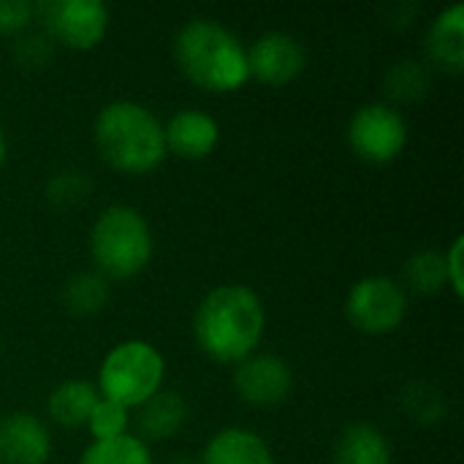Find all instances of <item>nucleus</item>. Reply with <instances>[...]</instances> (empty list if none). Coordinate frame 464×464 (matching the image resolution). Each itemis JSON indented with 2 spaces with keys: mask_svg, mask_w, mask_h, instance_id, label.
I'll return each instance as SVG.
<instances>
[{
  "mask_svg": "<svg viewBox=\"0 0 464 464\" xmlns=\"http://www.w3.org/2000/svg\"><path fill=\"white\" fill-rule=\"evenodd\" d=\"M166 383V356L150 340H122L101 359L95 389L128 411L141 408Z\"/></svg>",
  "mask_w": 464,
  "mask_h": 464,
  "instance_id": "obj_5",
  "label": "nucleus"
},
{
  "mask_svg": "<svg viewBox=\"0 0 464 464\" xmlns=\"http://www.w3.org/2000/svg\"><path fill=\"white\" fill-rule=\"evenodd\" d=\"M166 152L182 160H204L220 144V122L204 109H179L163 122Z\"/></svg>",
  "mask_w": 464,
  "mask_h": 464,
  "instance_id": "obj_12",
  "label": "nucleus"
},
{
  "mask_svg": "<svg viewBox=\"0 0 464 464\" xmlns=\"http://www.w3.org/2000/svg\"><path fill=\"white\" fill-rule=\"evenodd\" d=\"M427 87H430V71L419 60H400L386 76V92L394 103L419 101L427 92Z\"/></svg>",
  "mask_w": 464,
  "mask_h": 464,
  "instance_id": "obj_21",
  "label": "nucleus"
},
{
  "mask_svg": "<svg viewBox=\"0 0 464 464\" xmlns=\"http://www.w3.org/2000/svg\"><path fill=\"white\" fill-rule=\"evenodd\" d=\"M35 19L52 44L73 52H90L103 44L111 11L103 0H44L35 3Z\"/></svg>",
  "mask_w": 464,
  "mask_h": 464,
  "instance_id": "obj_8",
  "label": "nucleus"
},
{
  "mask_svg": "<svg viewBox=\"0 0 464 464\" xmlns=\"http://www.w3.org/2000/svg\"><path fill=\"white\" fill-rule=\"evenodd\" d=\"M5 160H8V139H5V130L0 128V169L5 166Z\"/></svg>",
  "mask_w": 464,
  "mask_h": 464,
  "instance_id": "obj_28",
  "label": "nucleus"
},
{
  "mask_svg": "<svg viewBox=\"0 0 464 464\" xmlns=\"http://www.w3.org/2000/svg\"><path fill=\"white\" fill-rule=\"evenodd\" d=\"M411 310L408 291L397 277L389 275H367L348 288L345 296V318L348 324L367 337L394 334Z\"/></svg>",
  "mask_w": 464,
  "mask_h": 464,
  "instance_id": "obj_6",
  "label": "nucleus"
},
{
  "mask_svg": "<svg viewBox=\"0 0 464 464\" xmlns=\"http://www.w3.org/2000/svg\"><path fill=\"white\" fill-rule=\"evenodd\" d=\"M92 141L101 160L125 177H147L169 158L160 117L130 98H117L98 109Z\"/></svg>",
  "mask_w": 464,
  "mask_h": 464,
  "instance_id": "obj_3",
  "label": "nucleus"
},
{
  "mask_svg": "<svg viewBox=\"0 0 464 464\" xmlns=\"http://www.w3.org/2000/svg\"><path fill=\"white\" fill-rule=\"evenodd\" d=\"M76 464H155L150 443L128 432L114 440H90Z\"/></svg>",
  "mask_w": 464,
  "mask_h": 464,
  "instance_id": "obj_20",
  "label": "nucleus"
},
{
  "mask_svg": "<svg viewBox=\"0 0 464 464\" xmlns=\"http://www.w3.org/2000/svg\"><path fill=\"white\" fill-rule=\"evenodd\" d=\"M427 57L443 73L459 76L464 71V5L454 3L427 30Z\"/></svg>",
  "mask_w": 464,
  "mask_h": 464,
  "instance_id": "obj_14",
  "label": "nucleus"
},
{
  "mask_svg": "<svg viewBox=\"0 0 464 464\" xmlns=\"http://www.w3.org/2000/svg\"><path fill=\"white\" fill-rule=\"evenodd\" d=\"M307 65V52L302 41L291 33H264L247 46V68L250 79L266 87L291 84Z\"/></svg>",
  "mask_w": 464,
  "mask_h": 464,
  "instance_id": "obj_10",
  "label": "nucleus"
},
{
  "mask_svg": "<svg viewBox=\"0 0 464 464\" xmlns=\"http://www.w3.org/2000/svg\"><path fill=\"white\" fill-rule=\"evenodd\" d=\"M408 120L405 114L383 101L359 106L345 128V141L351 152L372 166H386L397 160L408 147Z\"/></svg>",
  "mask_w": 464,
  "mask_h": 464,
  "instance_id": "obj_7",
  "label": "nucleus"
},
{
  "mask_svg": "<svg viewBox=\"0 0 464 464\" xmlns=\"http://www.w3.org/2000/svg\"><path fill=\"white\" fill-rule=\"evenodd\" d=\"M400 405L405 411L408 419L419 421V424H435L446 416V400L438 389L427 386V383H413L402 392Z\"/></svg>",
  "mask_w": 464,
  "mask_h": 464,
  "instance_id": "obj_22",
  "label": "nucleus"
},
{
  "mask_svg": "<svg viewBox=\"0 0 464 464\" xmlns=\"http://www.w3.org/2000/svg\"><path fill=\"white\" fill-rule=\"evenodd\" d=\"M443 266H446V288L462 299L464 296V237H454V242L443 250Z\"/></svg>",
  "mask_w": 464,
  "mask_h": 464,
  "instance_id": "obj_27",
  "label": "nucleus"
},
{
  "mask_svg": "<svg viewBox=\"0 0 464 464\" xmlns=\"http://www.w3.org/2000/svg\"><path fill=\"white\" fill-rule=\"evenodd\" d=\"M84 430L90 432L92 440H114L120 435H128L130 432V411L101 397L98 405L92 408Z\"/></svg>",
  "mask_w": 464,
  "mask_h": 464,
  "instance_id": "obj_23",
  "label": "nucleus"
},
{
  "mask_svg": "<svg viewBox=\"0 0 464 464\" xmlns=\"http://www.w3.org/2000/svg\"><path fill=\"white\" fill-rule=\"evenodd\" d=\"M400 285L408 294H416V296H435V294L446 291L443 250H430V247L416 250L402 266Z\"/></svg>",
  "mask_w": 464,
  "mask_h": 464,
  "instance_id": "obj_19",
  "label": "nucleus"
},
{
  "mask_svg": "<svg viewBox=\"0 0 464 464\" xmlns=\"http://www.w3.org/2000/svg\"><path fill=\"white\" fill-rule=\"evenodd\" d=\"M109 299H111V283L103 275H98L95 269L68 277L63 285V294H60L65 313H71L76 318L98 315L109 304Z\"/></svg>",
  "mask_w": 464,
  "mask_h": 464,
  "instance_id": "obj_18",
  "label": "nucleus"
},
{
  "mask_svg": "<svg viewBox=\"0 0 464 464\" xmlns=\"http://www.w3.org/2000/svg\"><path fill=\"white\" fill-rule=\"evenodd\" d=\"M0 464H3V462H0Z\"/></svg>",
  "mask_w": 464,
  "mask_h": 464,
  "instance_id": "obj_30",
  "label": "nucleus"
},
{
  "mask_svg": "<svg viewBox=\"0 0 464 464\" xmlns=\"http://www.w3.org/2000/svg\"><path fill=\"white\" fill-rule=\"evenodd\" d=\"M52 430L49 424L27 411H14L0 419V462L46 464L52 459Z\"/></svg>",
  "mask_w": 464,
  "mask_h": 464,
  "instance_id": "obj_11",
  "label": "nucleus"
},
{
  "mask_svg": "<svg viewBox=\"0 0 464 464\" xmlns=\"http://www.w3.org/2000/svg\"><path fill=\"white\" fill-rule=\"evenodd\" d=\"M87 188H90V179L82 171H57L46 182V198L54 207H71L87 196Z\"/></svg>",
  "mask_w": 464,
  "mask_h": 464,
  "instance_id": "obj_24",
  "label": "nucleus"
},
{
  "mask_svg": "<svg viewBox=\"0 0 464 464\" xmlns=\"http://www.w3.org/2000/svg\"><path fill=\"white\" fill-rule=\"evenodd\" d=\"M266 334V304L245 283L212 288L193 313V343L215 364L237 367L258 353Z\"/></svg>",
  "mask_w": 464,
  "mask_h": 464,
  "instance_id": "obj_1",
  "label": "nucleus"
},
{
  "mask_svg": "<svg viewBox=\"0 0 464 464\" xmlns=\"http://www.w3.org/2000/svg\"><path fill=\"white\" fill-rule=\"evenodd\" d=\"M166 464H198L196 459H188V457H177V459H169Z\"/></svg>",
  "mask_w": 464,
  "mask_h": 464,
  "instance_id": "obj_29",
  "label": "nucleus"
},
{
  "mask_svg": "<svg viewBox=\"0 0 464 464\" xmlns=\"http://www.w3.org/2000/svg\"><path fill=\"white\" fill-rule=\"evenodd\" d=\"M234 392L253 408L283 405L294 392V370L275 353H253L234 367Z\"/></svg>",
  "mask_w": 464,
  "mask_h": 464,
  "instance_id": "obj_9",
  "label": "nucleus"
},
{
  "mask_svg": "<svg viewBox=\"0 0 464 464\" xmlns=\"http://www.w3.org/2000/svg\"><path fill=\"white\" fill-rule=\"evenodd\" d=\"M98 400L101 394L92 381H82V378L63 381L46 397V419L65 430L84 427Z\"/></svg>",
  "mask_w": 464,
  "mask_h": 464,
  "instance_id": "obj_17",
  "label": "nucleus"
},
{
  "mask_svg": "<svg viewBox=\"0 0 464 464\" xmlns=\"http://www.w3.org/2000/svg\"><path fill=\"white\" fill-rule=\"evenodd\" d=\"M136 424L139 438L144 443L150 440H171L179 435V430L188 421V402L169 389H160L155 397H150L141 408H136Z\"/></svg>",
  "mask_w": 464,
  "mask_h": 464,
  "instance_id": "obj_16",
  "label": "nucleus"
},
{
  "mask_svg": "<svg viewBox=\"0 0 464 464\" xmlns=\"http://www.w3.org/2000/svg\"><path fill=\"white\" fill-rule=\"evenodd\" d=\"M35 19V3L0 0V35H22Z\"/></svg>",
  "mask_w": 464,
  "mask_h": 464,
  "instance_id": "obj_26",
  "label": "nucleus"
},
{
  "mask_svg": "<svg viewBox=\"0 0 464 464\" xmlns=\"http://www.w3.org/2000/svg\"><path fill=\"white\" fill-rule=\"evenodd\" d=\"M394 451L386 432L370 421L348 424L334 443L332 464H392Z\"/></svg>",
  "mask_w": 464,
  "mask_h": 464,
  "instance_id": "obj_15",
  "label": "nucleus"
},
{
  "mask_svg": "<svg viewBox=\"0 0 464 464\" xmlns=\"http://www.w3.org/2000/svg\"><path fill=\"white\" fill-rule=\"evenodd\" d=\"M54 54V44L44 33H22L16 35L14 57L22 68H44Z\"/></svg>",
  "mask_w": 464,
  "mask_h": 464,
  "instance_id": "obj_25",
  "label": "nucleus"
},
{
  "mask_svg": "<svg viewBox=\"0 0 464 464\" xmlns=\"http://www.w3.org/2000/svg\"><path fill=\"white\" fill-rule=\"evenodd\" d=\"M179 73L215 95L239 92L250 82L247 44L218 19H188L171 41Z\"/></svg>",
  "mask_w": 464,
  "mask_h": 464,
  "instance_id": "obj_2",
  "label": "nucleus"
},
{
  "mask_svg": "<svg viewBox=\"0 0 464 464\" xmlns=\"http://www.w3.org/2000/svg\"><path fill=\"white\" fill-rule=\"evenodd\" d=\"M90 258L109 283L139 277L155 253V237L144 212L130 204H109L90 228Z\"/></svg>",
  "mask_w": 464,
  "mask_h": 464,
  "instance_id": "obj_4",
  "label": "nucleus"
},
{
  "mask_svg": "<svg viewBox=\"0 0 464 464\" xmlns=\"http://www.w3.org/2000/svg\"><path fill=\"white\" fill-rule=\"evenodd\" d=\"M198 464H277L269 440L247 427H223L201 449Z\"/></svg>",
  "mask_w": 464,
  "mask_h": 464,
  "instance_id": "obj_13",
  "label": "nucleus"
}]
</instances>
